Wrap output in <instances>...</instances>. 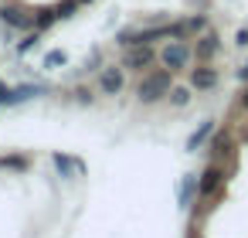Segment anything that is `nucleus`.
Instances as JSON below:
<instances>
[{"label": "nucleus", "instance_id": "obj_1", "mask_svg": "<svg viewBox=\"0 0 248 238\" xmlns=\"http://www.w3.org/2000/svg\"><path fill=\"white\" fill-rule=\"evenodd\" d=\"M170 68H160V72H150L143 82H140V89H136V95H140V102H156V99H163V95H170Z\"/></svg>", "mask_w": 248, "mask_h": 238}, {"label": "nucleus", "instance_id": "obj_2", "mask_svg": "<svg viewBox=\"0 0 248 238\" xmlns=\"http://www.w3.org/2000/svg\"><path fill=\"white\" fill-rule=\"evenodd\" d=\"M163 65L170 68V72H177V68H184L187 65V58H190V51H187V45H180V41H173V45H167L163 48Z\"/></svg>", "mask_w": 248, "mask_h": 238}, {"label": "nucleus", "instance_id": "obj_3", "mask_svg": "<svg viewBox=\"0 0 248 238\" xmlns=\"http://www.w3.org/2000/svg\"><path fill=\"white\" fill-rule=\"evenodd\" d=\"M146 65H153V51H150L146 45L129 48L126 58H123V68H133V72H140V68H146Z\"/></svg>", "mask_w": 248, "mask_h": 238}, {"label": "nucleus", "instance_id": "obj_4", "mask_svg": "<svg viewBox=\"0 0 248 238\" xmlns=\"http://www.w3.org/2000/svg\"><path fill=\"white\" fill-rule=\"evenodd\" d=\"M221 180H224V170L221 167H207L204 174H201V184H197V194H214L217 187H221Z\"/></svg>", "mask_w": 248, "mask_h": 238}, {"label": "nucleus", "instance_id": "obj_5", "mask_svg": "<svg viewBox=\"0 0 248 238\" xmlns=\"http://www.w3.org/2000/svg\"><path fill=\"white\" fill-rule=\"evenodd\" d=\"M99 85H102V92H106V95H116V92L123 89V68H102Z\"/></svg>", "mask_w": 248, "mask_h": 238}, {"label": "nucleus", "instance_id": "obj_6", "mask_svg": "<svg viewBox=\"0 0 248 238\" xmlns=\"http://www.w3.org/2000/svg\"><path fill=\"white\" fill-rule=\"evenodd\" d=\"M190 85L194 89H214L217 85V72L214 68H194L190 72Z\"/></svg>", "mask_w": 248, "mask_h": 238}, {"label": "nucleus", "instance_id": "obj_7", "mask_svg": "<svg viewBox=\"0 0 248 238\" xmlns=\"http://www.w3.org/2000/svg\"><path fill=\"white\" fill-rule=\"evenodd\" d=\"M0 17H4V24H11V28H31V17L24 11H17V7H4Z\"/></svg>", "mask_w": 248, "mask_h": 238}, {"label": "nucleus", "instance_id": "obj_8", "mask_svg": "<svg viewBox=\"0 0 248 238\" xmlns=\"http://www.w3.org/2000/svg\"><path fill=\"white\" fill-rule=\"evenodd\" d=\"M214 51H217V38H214V34L201 38V45H197V55H201V58H211Z\"/></svg>", "mask_w": 248, "mask_h": 238}, {"label": "nucleus", "instance_id": "obj_9", "mask_svg": "<svg viewBox=\"0 0 248 238\" xmlns=\"http://www.w3.org/2000/svg\"><path fill=\"white\" fill-rule=\"evenodd\" d=\"M211 129H214V123H204V126H201V129H197V133H194V136H190V150H197V146H201V143H204V136H207V133H211Z\"/></svg>", "mask_w": 248, "mask_h": 238}, {"label": "nucleus", "instance_id": "obj_10", "mask_svg": "<svg viewBox=\"0 0 248 238\" xmlns=\"http://www.w3.org/2000/svg\"><path fill=\"white\" fill-rule=\"evenodd\" d=\"M170 102H173V106H187V102H190V92H187V89H170Z\"/></svg>", "mask_w": 248, "mask_h": 238}, {"label": "nucleus", "instance_id": "obj_11", "mask_svg": "<svg viewBox=\"0 0 248 238\" xmlns=\"http://www.w3.org/2000/svg\"><path fill=\"white\" fill-rule=\"evenodd\" d=\"M55 167H58L62 174H75V170H78V163H72L68 157H55Z\"/></svg>", "mask_w": 248, "mask_h": 238}, {"label": "nucleus", "instance_id": "obj_12", "mask_svg": "<svg viewBox=\"0 0 248 238\" xmlns=\"http://www.w3.org/2000/svg\"><path fill=\"white\" fill-rule=\"evenodd\" d=\"M24 157H4V160H0V167H17V170H24Z\"/></svg>", "mask_w": 248, "mask_h": 238}, {"label": "nucleus", "instance_id": "obj_13", "mask_svg": "<svg viewBox=\"0 0 248 238\" xmlns=\"http://www.w3.org/2000/svg\"><path fill=\"white\" fill-rule=\"evenodd\" d=\"M55 21V11H41V17H38V28H48Z\"/></svg>", "mask_w": 248, "mask_h": 238}, {"label": "nucleus", "instance_id": "obj_14", "mask_svg": "<svg viewBox=\"0 0 248 238\" xmlns=\"http://www.w3.org/2000/svg\"><path fill=\"white\" fill-rule=\"evenodd\" d=\"M65 62V51H51L48 58H45V65H62Z\"/></svg>", "mask_w": 248, "mask_h": 238}, {"label": "nucleus", "instance_id": "obj_15", "mask_svg": "<svg viewBox=\"0 0 248 238\" xmlns=\"http://www.w3.org/2000/svg\"><path fill=\"white\" fill-rule=\"evenodd\" d=\"M241 106H245V109H248V89H245V95H241Z\"/></svg>", "mask_w": 248, "mask_h": 238}]
</instances>
